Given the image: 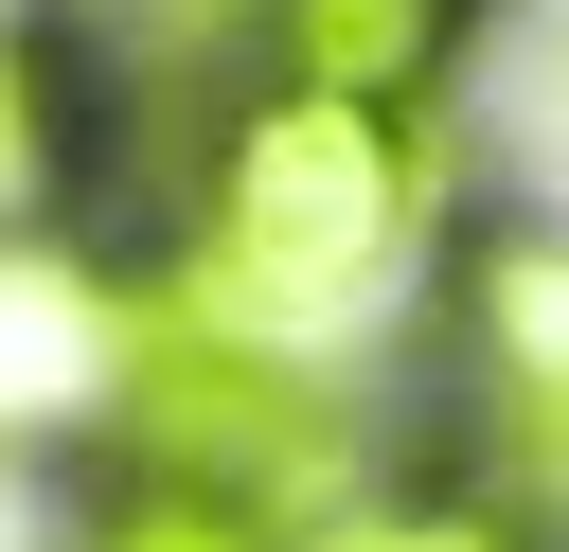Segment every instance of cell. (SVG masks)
Listing matches in <instances>:
<instances>
[{
    "mask_svg": "<svg viewBox=\"0 0 569 552\" xmlns=\"http://www.w3.org/2000/svg\"><path fill=\"white\" fill-rule=\"evenodd\" d=\"M409 285H445V142L427 107H356V89H249L231 142L196 160L178 214V303L284 374H338L409 321Z\"/></svg>",
    "mask_w": 569,
    "mask_h": 552,
    "instance_id": "obj_1",
    "label": "cell"
},
{
    "mask_svg": "<svg viewBox=\"0 0 569 552\" xmlns=\"http://www.w3.org/2000/svg\"><path fill=\"white\" fill-rule=\"evenodd\" d=\"M445 338H462L480 463L516 499H569V231H480L445 267Z\"/></svg>",
    "mask_w": 569,
    "mask_h": 552,
    "instance_id": "obj_2",
    "label": "cell"
},
{
    "mask_svg": "<svg viewBox=\"0 0 569 552\" xmlns=\"http://www.w3.org/2000/svg\"><path fill=\"white\" fill-rule=\"evenodd\" d=\"M124 321H142V285H107V267L0 231V445L107 427V410H124Z\"/></svg>",
    "mask_w": 569,
    "mask_h": 552,
    "instance_id": "obj_3",
    "label": "cell"
},
{
    "mask_svg": "<svg viewBox=\"0 0 569 552\" xmlns=\"http://www.w3.org/2000/svg\"><path fill=\"white\" fill-rule=\"evenodd\" d=\"M445 18H462V0H284V89L409 107V89L445 71Z\"/></svg>",
    "mask_w": 569,
    "mask_h": 552,
    "instance_id": "obj_4",
    "label": "cell"
},
{
    "mask_svg": "<svg viewBox=\"0 0 569 552\" xmlns=\"http://www.w3.org/2000/svg\"><path fill=\"white\" fill-rule=\"evenodd\" d=\"M71 552H267V534H249L231 499H178V481H124V499H107V516H89Z\"/></svg>",
    "mask_w": 569,
    "mask_h": 552,
    "instance_id": "obj_5",
    "label": "cell"
},
{
    "mask_svg": "<svg viewBox=\"0 0 569 552\" xmlns=\"http://www.w3.org/2000/svg\"><path fill=\"white\" fill-rule=\"evenodd\" d=\"M302 552H516L498 499H373V516H320Z\"/></svg>",
    "mask_w": 569,
    "mask_h": 552,
    "instance_id": "obj_6",
    "label": "cell"
}]
</instances>
